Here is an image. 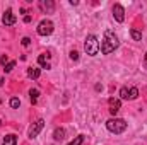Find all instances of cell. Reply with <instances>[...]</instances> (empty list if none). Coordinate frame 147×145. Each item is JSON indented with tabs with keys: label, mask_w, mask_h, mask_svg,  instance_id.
<instances>
[{
	"label": "cell",
	"mask_w": 147,
	"mask_h": 145,
	"mask_svg": "<svg viewBox=\"0 0 147 145\" xmlns=\"http://www.w3.org/2000/svg\"><path fill=\"white\" fill-rule=\"evenodd\" d=\"M118 44H120V41H118V38H116V34L113 33V31H110V29H106L105 31V36H103V41H101V53L103 55H110V53H113L116 48H118Z\"/></svg>",
	"instance_id": "1"
},
{
	"label": "cell",
	"mask_w": 147,
	"mask_h": 145,
	"mask_svg": "<svg viewBox=\"0 0 147 145\" xmlns=\"http://www.w3.org/2000/svg\"><path fill=\"white\" fill-rule=\"evenodd\" d=\"M99 48H101V44H99L98 38L94 36V34H89V36L86 38V41H84V51H86L87 55L96 56V55L99 53Z\"/></svg>",
	"instance_id": "2"
},
{
	"label": "cell",
	"mask_w": 147,
	"mask_h": 145,
	"mask_svg": "<svg viewBox=\"0 0 147 145\" xmlns=\"http://www.w3.org/2000/svg\"><path fill=\"white\" fill-rule=\"evenodd\" d=\"M106 128H108V132L115 133V135L123 133L127 130V121L121 119V118H111V119L106 121Z\"/></svg>",
	"instance_id": "3"
},
{
	"label": "cell",
	"mask_w": 147,
	"mask_h": 145,
	"mask_svg": "<svg viewBox=\"0 0 147 145\" xmlns=\"http://www.w3.org/2000/svg\"><path fill=\"white\" fill-rule=\"evenodd\" d=\"M51 33H53V22L48 21V19H43L38 24V34L39 36H50Z\"/></svg>",
	"instance_id": "4"
},
{
	"label": "cell",
	"mask_w": 147,
	"mask_h": 145,
	"mask_svg": "<svg viewBox=\"0 0 147 145\" xmlns=\"http://www.w3.org/2000/svg\"><path fill=\"white\" fill-rule=\"evenodd\" d=\"M43 126H45V121L39 118V119H36L33 125H31V128H29V132H28V135H29V138H34V137H38V133L43 130Z\"/></svg>",
	"instance_id": "5"
},
{
	"label": "cell",
	"mask_w": 147,
	"mask_h": 145,
	"mask_svg": "<svg viewBox=\"0 0 147 145\" xmlns=\"http://www.w3.org/2000/svg\"><path fill=\"white\" fill-rule=\"evenodd\" d=\"M113 17H115L116 22H123L125 21V9L120 3H115L113 5Z\"/></svg>",
	"instance_id": "6"
},
{
	"label": "cell",
	"mask_w": 147,
	"mask_h": 145,
	"mask_svg": "<svg viewBox=\"0 0 147 145\" xmlns=\"http://www.w3.org/2000/svg\"><path fill=\"white\" fill-rule=\"evenodd\" d=\"M2 24H3V26H12V24H16V14L12 12V9H7V10L3 12V15H2Z\"/></svg>",
	"instance_id": "7"
},
{
	"label": "cell",
	"mask_w": 147,
	"mask_h": 145,
	"mask_svg": "<svg viewBox=\"0 0 147 145\" xmlns=\"http://www.w3.org/2000/svg\"><path fill=\"white\" fill-rule=\"evenodd\" d=\"M39 9L45 14H53L55 12V2L53 0H41L39 2Z\"/></svg>",
	"instance_id": "8"
},
{
	"label": "cell",
	"mask_w": 147,
	"mask_h": 145,
	"mask_svg": "<svg viewBox=\"0 0 147 145\" xmlns=\"http://www.w3.org/2000/svg\"><path fill=\"white\" fill-rule=\"evenodd\" d=\"M108 106H110V113L111 114H116L120 108H121V99H118V97H111L110 101H108Z\"/></svg>",
	"instance_id": "9"
},
{
	"label": "cell",
	"mask_w": 147,
	"mask_h": 145,
	"mask_svg": "<svg viewBox=\"0 0 147 145\" xmlns=\"http://www.w3.org/2000/svg\"><path fill=\"white\" fill-rule=\"evenodd\" d=\"M50 56L46 55V53H43V55H39L38 56V63L43 67V68H50V60H48Z\"/></svg>",
	"instance_id": "10"
},
{
	"label": "cell",
	"mask_w": 147,
	"mask_h": 145,
	"mask_svg": "<svg viewBox=\"0 0 147 145\" xmlns=\"http://www.w3.org/2000/svg\"><path fill=\"white\" fill-rule=\"evenodd\" d=\"M2 145H17V137H16V135H7V137L3 138Z\"/></svg>",
	"instance_id": "11"
},
{
	"label": "cell",
	"mask_w": 147,
	"mask_h": 145,
	"mask_svg": "<svg viewBox=\"0 0 147 145\" xmlns=\"http://www.w3.org/2000/svg\"><path fill=\"white\" fill-rule=\"evenodd\" d=\"M53 138H55V140H63V138H65V130H63V128H57V130L53 132Z\"/></svg>",
	"instance_id": "12"
},
{
	"label": "cell",
	"mask_w": 147,
	"mask_h": 145,
	"mask_svg": "<svg viewBox=\"0 0 147 145\" xmlns=\"http://www.w3.org/2000/svg\"><path fill=\"white\" fill-rule=\"evenodd\" d=\"M29 99H31L33 104L38 103V99H39V91H38V89H31V91H29Z\"/></svg>",
	"instance_id": "13"
},
{
	"label": "cell",
	"mask_w": 147,
	"mask_h": 145,
	"mask_svg": "<svg viewBox=\"0 0 147 145\" xmlns=\"http://www.w3.org/2000/svg\"><path fill=\"white\" fill-rule=\"evenodd\" d=\"M28 75L31 79H38L41 75V72H39V68H36V67H31V68H28Z\"/></svg>",
	"instance_id": "14"
},
{
	"label": "cell",
	"mask_w": 147,
	"mask_h": 145,
	"mask_svg": "<svg viewBox=\"0 0 147 145\" xmlns=\"http://www.w3.org/2000/svg\"><path fill=\"white\" fill-rule=\"evenodd\" d=\"M139 97V89L137 87H130L128 89V99H137Z\"/></svg>",
	"instance_id": "15"
},
{
	"label": "cell",
	"mask_w": 147,
	"mask_h": 145,
	"mask_svg": "<svg viewBox=\"0 0 147 145\" xmlns=\"http://www.w3.org/2000/svg\"><path fill=\"white\" fill-rule=\"evenodd\" d=\"M130 36H132L134 41H140V39H142V33L137 31V29H130Z\"/></svg>",
	"instance_id": "16"
},
{
	"label": "cell",
	"mask_w": 147,
	"mask_h": 145,
	"mask_svg": "<svg viewBox=\"0 0 147 145\" xmlns=\"http://www.w3.org/2000/svg\"><path fill=\"white\" fill-rule=\"evenodd\" d=\"M82 142H84V135H79V137H75L72 142L67 145H82Z\"/></svg>",
	"instance_id": "17"
},
{
	"label": "cell",
	"mask_w": 147,
	"mask_h": 145,
	"mask_svg": "<svg viewBox=\"0 0 147 145\" xmlns=\"http://www.w3.org/2000/svg\"><path fill=\"white\" fill-rule=\"evenodd\" d=\"M14 68H16V62H14V60H10V62L5 65V68H3V70H5V72H12Z\"/></svg>",
	"instance_id": "18"
},
{
	"label": "cell",
	"mask_w": 147,
	"mask_h": 145,
	"mask_svg": "<svg viewBox=\"0 0 147 145\" xmlns=\"http://www.w3.org/2000/svg\"><path fill=\"white\" fill-rule=\"evenodd\" d=\"M120 97L121 99H128V87H121L120 89Z\"/></svg>",
	"instance_id": "19"
},
{
	"label": "cell",
	"mask_w": 147,
	"mask_h": 145,
	"mask_svg": "<svg viewBox=\"0 0 147 145\" xmlns=\"http://www.w3.org/2000/svg\"><path fill=\"white\" fill-rule=\"evenodd\" d=\"M19 106H21V101H19L17 97H12V99H10V108L17 109V108H19Z\"/></svg>",
	"instance_id": "20"
},
{
	"label": "cell",
	"mask_w": 147,
	"mask_h": 145,
	"mask_svg": "<svg viewBox=\"0 0 147 145\" xmlns=\"http://www.w3.org/2000/svg\"><path fill=\"white\" fill-rule=\"evenodd\" d=\"M70 60H74V62H77L79 60V53L74 50V51H70Z\"/></svg>",
	"instance_id": "21"
},
{
	"label": "cell",
	"mask_w": 147,
	"mask_h": 145,
	"mask_svg": "<svg viewBox=\"0 0 147 145\" xmlns=\"http://www.w3.org/2000/svg\"><path fill=\"white\" fill-rule=\"evenodd\" d=\"M21 43H22V46H26V48H28V46L31 44V38H22V41H21Z\"/></svg>",
	"instance_id": "22"
},
{
	"label": "cell",
	"mask_w": 147,
	"mask_h": 145,
	"mask_svg": "<svg viewBox=\"0 0 147 145\" xmlns=\"http://www.w3.org/2000/svg\"><path fill=\"white\" fill-rule=\"evenodd\" d=\"M0 62H2V65H7V63H9V62H10V60H9V58H7V56H5V55H3V56H2V58H0Z\"/></svg>",
	"instance_id": "23"
},
{
	"label": "cell",
	"mask_w": 147,
	"mask_h": 145,
	"mask_svg": "<svg viewBox=\"0 0 147 145\" xmlns=\"http://www.w3.org/2000/svg\"><path fill=\"white\" fill-rule=\"evenodd\" d=\"M24 22H31V15H24Z\"/></svg>",
	"instance_id": "24"
},
{
	"label": "cell",
	"mask_w": 147,
	"mask_h": 145,
	"mask_svg": "<svg viewBox=\"0 0 147 145\" xmlns=\"http://www.w3.org/2000/svg\"><path fill=\"white\" fill-rule=\"evenodd\" d=\"M3 84H5V79H0V87H2Z\"/></svg>",
	"instance_id": "25"
},
{
	"label": "cell",
	"mask_w": 147,
	"mask_h": 145,
	"mask_svg": "<svg viewBox=\"0 0 147 145\" xmlns=\"http://www.w3.org/2000/svg\"><path fill=\"white\" fill-rule=\"evenodd\" d=\"M144 65L147 67V53H146V56H144Z\"/></svg>",
	"instance_id": "26"
}]
</instances>
